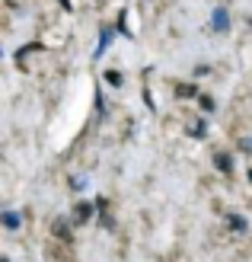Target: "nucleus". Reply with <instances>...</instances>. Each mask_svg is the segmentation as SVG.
Here are the masks:
<instances>
[{"instance_id": "obj_6", "label": "nucleus", "mask_w": 252, "mask_h": 262, "mask_svg": "<svg viewBox=\"0 0 252 262\" xmlns=\"http://www.w3.org/2000/svg\"><path fill=\"white\" fill-rule=\"evenodd\" d=\"M230 227H233V230H246V221H243L240 214H230Z\"/></svg>"}, {"instance_id": "obj_5", "label": "nucleus", "mask_w": 252, "mask_h": 262, "mask_svg": "<svg viewBox=\"0 0 252 262\" xmlns=\"http://www.w3.org/2000/svg\"><path fill=\"white\" fill-rule=\"evenodd\" d=\"M214 163H217V169H223V173H230V169H233V160H230L227 154H214Z\"/></svg>"}, {"instance_id": "obj_9", "label": "nucleus", "mask_w": 252, "mask_h": 262, "mask_svg": "<svg viewBox=\"0 0 252 262\" xmlns=\"http://www.w3.org/2000/svg\"><path fill=\"white\" fill-rule=\"evenodd\" d=\"M4 262H10V259H4Z\"/></svg>"}, {"instance_id": "obj_1", "label": "nucleus", "mask_w": 252, "mask_h": 262, "mask_svg": "<svg viewBox=\"0 0 252 262\" xmlns=\"http://www.w3.org/2000/svg\"><path fill=\"white\" fill-rule=\"evenodd\" d=\"M211 29H214V32H227L230 29V13L227 10H214V13H211Z\"/></svg>"}, {"instance_id": "obj_8", "label": "nucleus", "mask_w": 252, "mask_h": 262, "mask_svg": "<svg viewBox=\"0 0 252 262\" xmlns=\"http://www.w3.org/2000/svg\"><path fill=\"white\" fill-rule=\"evenodd\" d=\"M240 147H243V150H252V138H243V141H240Z\"/></svg>"}, {"instance_id": "obj_7", "label": "nucleus", "mask_w": 252, "mask_h": 262, "mask_svg": "<svg viewBox=\"0 0 252 262\" xmlns=\"http://www.w3.org/2000/svg\"><path fill=\"white\" fill-rule=\"evenodd\" d=\"M179 96H195V86L192 83H182L179 86Z\"/></svg>"}, {"instance_id": "obj_2", "label": "nucleus", "mask_w": 252, "mask_h": 262, "mask_svg": "<svg viewBox=\"0 0 252 262\" xmlns=\"http://www.w3.org/2000/svg\"><path fill=\"white\" fill-rule=\"evenodd\" d=\"M89 214H93V205H89V202H80V205L74 208V217H71V221L80 227V224H86V221H89Z\"/></svg>"}, {"instance_id": "obj_4", "label": "nucleus", "mask_w": 252, "mask_h": 262, "mask_svg": "<svg viewBox=\"0 0 252 262\" xmlns=\"http://www.w3.org/2000/svg\"><path fill=\"white\" fill-rule=\"evenodd\" d=\"M19 224H22L19 211H4V227H7V230H16Z\"/></svg>"}, {"instance_id": "obj_3", "label": "nucleus", "mask_w": 252, "mask_h": 262, "mask_svg": "<svg viewBox=\"0 0 252 262\" xmlns=\"http://www.w3.org/2000/svg\"><path fill=\"white\" fill-rule=\"evenodd\" d=\"M109 45H112V29H102L99 32V45H96V51H93V58H102L105 51H109Z\"/></svg>"}]
</instances>
